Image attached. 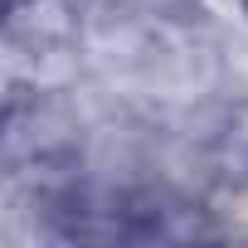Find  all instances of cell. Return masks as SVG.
Masks as SVG:
<instances>
[{
    "label": "cell",
    "mask_w": 248,
    "mask_h": 248,
    "mask_svg": "<svg viewBox=\"0 0 248 248\" xmlns=\"http://www.w3.org/2000/svg\"><path fill=\"white\" fill-rule=\"evenodd\" d=\"M97 112V88H5L0 175H49L78 161Z\"/></svg>",
    "instance_id": "1"
},
{
    "label": "cell",
    "mask_w": 248,
    "mask_h": 248,
    "mask_svg": "<svg viewBox=\"0 0 248 248\" xmlns=\"http://www.w3.org/2000/svg\"><path fill=\"white\" fill-rule=\"evenodd\" d=\"M219 73H224V93L238 107H248V15L243 10L219 15Z\"/></svg>",
    "instance_id": "2"
},
{
    "label": "cell",
    "mask_w": 248,
    "mask_h": 248,
    "mask_svg": "<svg viewBox=\"0 0 248 248\" xmlns=\"http://www.w3.org/2000/svg\"><path fill=\"white\" fill-rule=\"evenodd\" d=\"M63 10H73L78 20L83 15H97V10H117V5H132V0H59Z\"/></svg>",
    "instance_id": "3"
},
{
    "label": "cell",
    "mask_w": 248,
    "mask_h": 248,
    "mask_svg": "<svg viewBox=\"0 0 248 248\" xmlns=\"http://www.w3.org/2000/svg\"><path fill=\"white\" fill-rule=\"evenodd\" d=\"M219 5H224V10H243V15H248V0H219Z\"/></svg>",
    "instance_id": "4"
},
{
    "label": "cell",
    "mask_w": 248,
    "mask_h": 248,
    "mask_svg": "<svg viewBox=\"0 0 248 248\" xmlns=\"http://www.w3.org/2000/svg\"><path fill=\"white\" fill-rule=\"evenodd\" d=\"M10 5H20V0H10Z\"/></svg>",
    "instance_id": "5"
}]
</instances>
